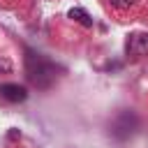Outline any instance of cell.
<instances>
[{
  "label": "cell",
  "mask_w": 148,
  "mask_h": 148,
  "mask_svg": "<svg viewBox=\"0 0 148 148\" xmlns=\"http://www.w3.org/2000/svg\"><path fill=\"white\" fill-rule=\"evenodd\" d=\"M148 0H102L104 9L116 16L118 21H127V18H136L143 9H146Z\"/></svg>",
  "instance_id": "cell-1"
},
{
  "label": "cell",
  "mask_w": 148,
  "mask_h": 148,
  "mask_svg": "<svg viewBox=\"0 0 148 148\" xmlns=\"http://www.w3.org/2000/svg\"><path fill=\"white\" fill-rule=\"evenodd\" d=\"M0 95H2L7 102H23V99L28 97L25 88H23V86H16V83H5V86H0Z\"/></svg>",
  "instance_id": "cell-2"
},
{
  "label": "cell",
  "mask_w": 148,
  "mask_h": 148,
  "mask_svg": "<svg viewBox=\"0 0 148 148\" xmlns=\"http://www.w3.org/2000/svg\"><path fill=\"white\" fill-rule=\"evenodd\" d=\"M69 18H74L76 23H81V25H86V28H90V25H92V18H90V16H88V12H86V9H81V7L69 9Z\"/></svg>",
  "instance_id": "cell-3"
}]
</instances>
